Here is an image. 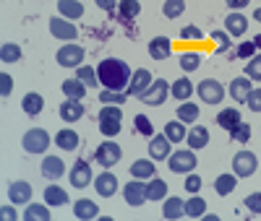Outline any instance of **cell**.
I'll use <instances>...</instances> for the list:
<instances>
[{
	"label": "cell",
	"mask_w": 261,
	"mask_h": 221,
	"mask_svg": "<svg viewBox=\"0 0 261 221\" xmlns=\"http://www.w3.org/2000/svg\"><path fill=\"white\" fill-rule=\"evenodd\" d=\"M97 76H99V86L102 88H110V91H128V83H130V68L128 62L120 57H105L97 65Z\"/></svg>",
	"instance_id": "1"
},
{
	"label": "cell",
	"mask_w": 261,
	"mask_h": 221,
	"mask_svg": "<svg viewBox=\"0 0 261 221\" xmlns=\"http://www.w3.org/2000/svg\"><path fill=\"white\" fill-rule=\"evenodd\" d=\"M196 164H199V159H196L193 148H178L167 156V169L175 172V174H188V172L196 169Z\"/></svg>",
	"instance_id": "2"
},
{
	"label": "cell",
	"mask_w": 261,
	"mask_h": 221,
	"mask_svg": "<svg viewBox=\"0 0 261 221\" xmlns=\"http://www.w3.org/2000/svg\"><path fill=\"white\" fill-rule=\"evenodd\" d=\"M21 148H24L27 153H45L50 148V133L42 130V128H32L24 133V138H21Z\"/></svg>",
	"instance_id": "3"
},
{
	"label": "cell",
	"mask_w": 261,
	"mask_h": 221,
	"mask_svg": "<svg viewBox=\"0 0 261 221\" xmlns=\"http://www.w3.org/2000/svg\"><path fill=\"white\" fill-rule=\"evenodd\" d=\"M120 159H123V148H120L113 138H107L105 143H99V146L94 148V162H97L99 167H105V169H113Z\"/></svg>",
	"instance_id": "4"
},
{
	"label": "cell",
	"mask_w": 261,
	"mask_h": 221,
	"mask_svg": "<svg viewBox=\"0 0 261 221\" xmlns=\"http://www.w3.org/2000/svg\"><path fill=\"white\" fill-rule=\"evenodd\" d=\"M196 91H199V99H201L204 104H212V107L222 104V99H225V86H222L220 81H214V78H204V81H199Z\"/></svg>",
	"instance_id": "5"
},
{
	"label": "cell",
	"mask_w": 261,
	"mask_h": 221,
	"mask_svg": "<svg viewBox=\"0 0 261 221\" xmlns=\"http://www.w3.org/2000/svg\"><path fill=\"white\" fill-rule=\"evenodd\" d=\"M170 97V83L165 78H157V81H151V86L146 88V91L139 97L146 107H162Z\"/></svg>",
	"instance_id": "6"
},
{
	"label": "cell",
	"mask_w": 261,
	"mask_h": 221,
	"mask_svg": "<svg viewBox=\"0 0 261 221\" xmlns=\"http://www.w3.org/2000/svg\"><path fill=\"white\" fill-rule=\"evenodd\" d=\"M258 167V156L253 151H238L235 156H232V172L238 174V180H246V177H251Z\"/></svg>",
	"instance_id": "7"
},
{
	"label": "cell",
	"mask_w": 261,
	"mask_h": 221,
	"mask_svg": "<svg viewBox=\"0 0 261 221\" xmlns=\"http://www.w3.org/2000/svg\"><path fill=\"white\" fill-rule=\"evenodd\" d=\"M84 47L81 44H63V47L58 50V55H55V60H58V65L60 68H79V65L84 62Z\"/></svg>",
	"instance_id": "8"
},
{
	"label": "cell",
	"mask_w": 261,
	"mask_h": 221,
	"mask_svg": "<svg viewBox=\"0 0 261 221\" xmlns=\"http://www.w3.org/2000/svg\"><path fill=\"white\" fill-rule=\"evenodd\" d=\"M50 34H53L55 39H60V42H76L79 29H76V24H73L71 18L55 16V18H50Z\"/></svg>",
	"instance_id": "9"
},
{
	"label": "cell",
	"mask_w": 261,
	"mask_h": 221,
	"mask_svg": "<svg viewBox=\"0 0 261 221\" xmlns=\"http://www.w3.org/2000/svg\"><path fill=\"white\" fill-rule=\"evenodd\" d=\"M123 198H125V203L130 206V208H139V206H144L149 198H146V182L144 180H130L125 187H123Z\"/></svg>",
	"instance_id": "10"
},
{
	"label": "cell",
	"mask_w": 261,
	"mask_h": 221,
	"mask_svg": "<svg viewBox=\"0 0 261 221\" xmlns=\"http://www.w3.org/2000/svg\"><path fill=\"white\" fill-rule=\"evenodd\" d=\"M170 138L165 136V133H160V136H151L149 138V159H154V162H167V156L172 153L170 148Z\"/></svg>",
	"instance_id": "11"
},
{
	"label": "cell",
	"mask_w": 261,
	"mask_h": 221,
	"mask_svg": "<svg viewBox=\"0 0 261 221\" xmlns=\"http://www.w3.org/2000/svg\"><path fill=\"white\" fill-rule=\"evenodd\" d=\"M32 185L29 182H24V180H16V182H11L8 185V201L13 203V206H27V203H32Z\"/></svg>",
	"instance_id": "12"
},
{
	"label": "cell",
	"mask_w": 261,
	"mask_h": 221,
	"mask_svg": "<svg viewBox=\"0 0 261 221\" xmlns=\"http://www.w3.org/2000/svg\"><path fill=\"white\" fill-rule=\"evenodd\" d=\"M68 180H71V185H73L76 190L89 187V182H92V167L86 164V162H76V164L71 167V172H68Z\"/></svg>",
	"instance_id": "13"
},
{
	"label": "cell",
	"mask_w": 261,
	"mask_h": 221,
	"mask_svg": "<svg viewBox=\"0 0 261 221\" xmlns=\"http://www.w3.org/2000/svg\"><path fill=\"white\" fill-rule=\"evenodd\" d=\"M151 81H154V78H151V73L146 71V68H139L134 76H130V83H128V97H141L144 91H146V88L151 86Z\"/></svg>",
	"instance_id": "14"
},
{
	"label": "cell",
	"mask_w": 261,
	"mask_h": 221,
	"mask_svg": "<svg viewBox=\"0 0 261 221\" xmlns=\"http://www.w3.org/2000/svg\"><path fill=\"white\" fill-rule=\"evenodd\" d=\"M251 88H253V81L248 78V76H238V78H232L230 81V97L238 102V104H246V99H248V94H251Z\"/></svg>",
	"instance_id": "15"
},
{
	"label": "cell",
	"mask_w": 261,
	"mask_h": 221,
	"mask_svg": "<svg viewBox=\"0 0 261 221\" xmlns=\"http://www.w3.org/2000/svg\"><path fill=\"white\" fill-rule=\"evenodd\" d=\"M60 120L63 122H68V125H73V122H79L81 117H84V104H81V99H65L63 104H60Z\"/></svg>",
	"instance_id": "16"
},
{
	"label": "cell",
	"mask_w": 261,
	"mask_h": 221,
	"mask_svg": "<svg viewBox=\"0 0 261 221\" xmlns=\"http://www.w3.org/2000/svg\"><path fill=\"white\" fill-rule=\"evenodd\" d=\"M225 31H227L230 37L246 34V31H248V18H246L241 11H230V13L225 16Z\"/></svg>",
	"instance_id": "17"
},
{
	"label": "cell",
	"mask_w": 261,
	"mask_h": 221,
	"mask_svg": "<svg viewBox=\"0 0 261 221\" xmlns=\"http://www.w3.org/2000/svg\"><path fill=\"white\" fill-rule=\"evenodd\" d=\"M94 190H97V195H102V198H113L115 190H118V177H115L113 172L97 174V177H94Z\"/></svg>",
	"instance_id": "18"
},
{
	"label": "cell",
	"mask_w": 261,
	"mask_h": 221,
	"mask_svg": "<svg viewBox=\"0 0 261 221\" xmlns=\"http://www.w3.org/2000/svg\"><path fill=\"white\" fill-rule=\"evenodd\" d=\"M65 174V162L60 156H45L42 159V177L45 180H60V177Z\"/></svg>",
	"instance_id": "19"
},
{
	"label": "cell",
	"mask_w": 261,
	"mask_h": 221,
	"mask_svg": "<svg viewBox=\"0 0 261 221\" xmlns=\"http://www.w3.org/2000/svg\"><path fill=\"white\" fill-rule=\"evenodd\" d=\"M73 216L79 221H92L99 216V206L94 201H89V198H79V201L73 203Z\"/></svg>",
	"instance_id": "20"
},
{
	"label": "cell",
	"mask_w": 261,
	"mask_h": 221,
	"mask_svg": "<svg viewBox=\"0 0 261 221\" xmlns=\"http://www.w3.org/2000/svg\"><path fill=\"white\" fill-rule=\"evenodd\" d=\"M130 177H136V180H151V177L157 174V164H154V159H136L134 164H130Z\"/></svg>",
	"instance_id": "21"
},
{
	"label": "cell",
	"mask_w": 261,
	"mask_h": 221,
	"mask_svg": "<svg viewBox=\"0 0 261 221\" xmlns=\"http://www.w3.org/2000/svg\"><path fill=\"white\" fill-rule=\"evenodd\" d=\"M183 216H186V201H180V198H165L162 201V218L178 221Z\"/></svg>",
	"instance_id": "22"
},
{
	"label": "cell",
	"mask_w": 261,
	"mask_h": 221,
	"mask_svg": "<svg viewBox=\"0 0 261 221\" xmlns=\"http://www.w3.org/2000/svg\"><path fill=\"white\" fill-rule=\"evenodd\" d=\"M243 122V117H241V109L238 107H225V109H220L217 112V125H220L222 130H232L235 125H241Z\"/></svg>",
	"instance_id": "23"
},
{
	"label": "cell",
	"mask_w": 261,
	"mask_h": 221,
	"mask_svg": "<svg viewBox=\"0 0 261 221\" xmlns=\"http://www.w3.org/2000/svg\"><path fill=\"white\" fill-rule=\"evenodd\" d=\"M172 55V42L167 37H154L149 42V57L151 60H167Z\"/></svg>",
	"instance_id": "24"
},
{
	"label": "cell",
	"mask_w": 261,
	"mask_h": 221,
	"mask_svg": "<svg viewBox=\"0 0 261 221\" xmlns=\"http://www.w3.org/2000/svg\"><path fill=\"white\" fill-rule=\"evenodd\" d=\"M55 146L63 151H76L79 148V133L73 128H60L55 133Z\"/></svg>",
	"instance_id": "25"
},
{
	"label": "cell",
	"mask_w": 261,
	"mask_h": 221,
	"mask_svg": "<svg viewBox=\"0 0 261 221\" xmlns=\"http://www.w3.org/2000/svg\"><path fill=\"white\" fill-rule=\"evenodd\" d=\"M196 94V83L188 78H178L175 83H170V97H175V102H188Z\"/></svg>",
	"instance_id": "26"
},
{
	"label": "cell",
	"mask_w": 261,
	"mask_h": 221,
	"mask_svg": "<svg viewBox=\"0 0 261 221\" xmlns=\"http://www.w3.org/2000/svg\"><path fill=\"white\" fill-rule=\"evenodd\" d=\"M186 143H188V148H193V151L206 148V143H209V130H206L204 125L191 128V130H188V136H186Z\"/></svg>",
	"instance_id": "27"
},
{
	"label": "cell",
	"mask_w": 261,
	"mask_h": 221,
	"mask_svg": "<svg viewBox=\"0 0 261 221\" xmlns=\"http://www.w3.org/2000/svg\"><path fill=\"white\" fill-rule=\"evenodd\" d=\"M58 16L79 21L84 16V3L81 0H58Z\"/></svg>",
	"instance_id": "28"
},
{
	"label": "cell",
	"mask_w": 261,
	"mask_h": 221,
	"mask_svg": "<svg viewBox=\"0 0 261 221\" xmlns=\"http://www.w3.org/2000/svg\"><path fill=\"white\" fill-rule=\"evenodd\" d=\"M42 107H45V97L37 94V91H29V94H24V99H21V109H24L29 117H37L42 112Z\"/></svg>",
	"instance_id": "29"
},
{
	"label": "cell",
	"mask_w": 261,
	"mask_h": 221,
	"mask_svg": "<svg viewBox=\"0 0 261 221\" xmlns=\"http://www.w3.org/2000/svg\"><path fill=\"white\" fill-rule=\"evenodd\" d=\"M146 198H149V201H165V198H167V182L162 180V177H151V180H146Z\"/></svg>",
	"instance_id": "30"
},
{
	"label": "cell",
	"mask_w": 261,
	"mask_h": 221,
	"mask_svg": "<svg viewBox=\"0 0 261 221\" xmlns=\"http://www.w3.org/2000/svg\"><path fill=\"white\" fill-rule=\"evenodd\" d=\"M165 136L170 138V143L172 146H178V143H183L186 141V136H188V128H186V122H180V120H170L167 125H165Z\"/></svg>",
	"instance_id": "31"
},
{
	"label": "cell",
	"mask_w": 261,
	"mask_h": 221,
	"mask_svg": "<svg viewBox=\"0 0 261 221\" xmlns=\"http://www.w3.org/2000/svg\"><path fill=\"white\" fill-rule=\"evenodd\" d=\"M45 203L50 208H58V206H68V193H65L60 185H47L45 187Z\"/></svg>",
	"instance_id": "32"
},
{
	"label": "cell",
	"mask_w": 261,
	"mask_h": 221,
	"mask_svg": "<svg viewBox=\"0 0 261 221\" xmlns=\"http://www.w3.org/2000/svg\"><path fill=\"white\" fill-rule=\"evenodd\" d=\"M21 218H27V221H50L53 213H50L47 203H27V211L21 213Z\"/></svg>",
	"instance_id": "33"
},
{
	"label": "cell",
	"mask_w": 261,
	"mask_h": 221,
	"mask_svg": "<svg viewBox=\"0 0 261 221\" xmlns=\"http://www.w3.org/2000/svg\"><path fill=\"white\" fill-rule=\"evenodd\" d=\"M199 115H201V107H199V104L180 102V107H178V120H180V122L196 125V122H199Z\"/></svg>",
	"instance_id": "34"
},
{
	"label": "cell",
	"mask_w": 261,
	"mask_h": 221,
	"mask_svg": "<svg viewBox=\"0 0 261 221\" xmlns=\"http://www.w3.org/2000/svg\"><path fill=\"white\" fill-rule=\"evenodd\" d=\"M141 13V3L139 0H120L118 3V21H134L136 16Z\"/></svg>",
	"instance_id": "35"
},
{
	"label": "cell",
	"mask_w": 261,
	"mask_h": 221,
	"mask_svg": "<svg viewBox=\"0 0 261 221\" xmlns=\"http://www.w3.org/2000/svg\"><path fill=\"white\" fill-rule=\"evenodd\" d=\"M235 187H238V174H235V172H225V174H220V177L214 180L217 195H230Z\"/></svg>",
	"instance_id": "36"
},
{
	"label": "cell",
	"mask_w": 261,
	"mask_h": 221,
	"mask_svg": "<svg viewBox=\"0 0 261 221\" xmlns=\"http://www.w3.org/2000/svg\"><path fill=\"white\" fill-rule=\"evenodd\" d=\"M60 88H63L65 99H84V97H86V91H89V88H86L79 78H65Z\"/></svg>",
	"instance_id": "37"
},
{
	"label": "cell",
	"mask_w": 261,
	"mask_h": 221,
	"mask_svg": "<svg viewBox=\"0 0 261 221\" xmlns=\"http://www.w3.org/2000/svg\"><path fill=\"white\" fill-rule=\"evenodd\" d=\"M206 213V201L199 195V193H193L188 201H186V216H191V218H201Z\"/></svg>",
	"instance_id": "38"
},
{
	"label": "cell",
	"mask_w": 261,
	"mask_h": 221,
	"mask_svg": "<svg viewBox=\"0 0 261 221\" xmlns=\"http://www.w3.org/2000/svg\"><path fill=\"white\" fill-rule=\"evenodd\" d=\"M21 60V47L16 42H3L0 44V62L3 65H13Z\"/></svg>",
	"instance_id": "39"
},
{
	"label": "cell",
	"mask_w": 261,
	"mask_h": 221,
	"mask_svg": "<svg viewBox=\"0 0 261 221\" xmlns=\"http://www.w3.org/2000/svg\"><path fill=\"white\" fill-rule=\"evenodd\" d=\"M201 62H204V55L201 52H180V57H178V65H180L186 73H193Z\"/></svg>",
	"instance_id": "40"
},
{
	"label": "cell",
	"mask_w": 261,
	"mask_h": 221,
	"mask_svg": "<svg viewBox=\"0 0 261 221\" xmlns=\"http://www.w3.org/2000/svg\"><path fill=\"white\" fill-rule=\"evenodd\" d=\"M76 78L86 86V88H97L99 86V76L94 68H89V65H79L76 68Z\"/></svg>",
	"instance_id": "41"
},
{
	"label": "cell",
	"mask_w": 261,
	"mask_h": 221,
	"mask_svg": "<svg viewBox=\"0 0 261 221\" xmlns=\"http://www.w3.org/2000/svg\"><path fill=\"white\" fill-rule=\"evenodd\" d=\"M162 13H165V18H170V21L180 18V16L186 13V0H165V3H162Z\"/></svg>",
	"instance_id": "42"
},
{
	"label": "cell",
	"mask_w": 261,
	"mask_h": 221,
	"mask_svg": "<svg viewBox=\"0 0 261 221\" xmlns=\"http://www.w3.org/2000/svg\"><path fill=\"white\" fill-rule=\"evenodd\" d=\"M125 99H128V94L125 91H110V88H102L99 91V102L102 104H125Z\"/></svg>",
	"instance_id": "43"
},
{
	"label": "cell",
	"mask_w": 261,
	"mask_h": 221,
	"mask_svg": "<svg viewBox=\"0 0 261 221\" xmlns=\"http://www.w3.org/2000/svg\"><path fill=\"white\" fill-rule=\"evenodd\" d=\"M97 120H120V122H123V109H120V104H105L99 112H97Z\"/></svg>",
	"instance_id": "44"
},
{
	"label": "cell",
	"mask_w": 261,
	"mask_h": 221,
	"mask_svg": "<svg viewBox=\"0 0 261 221\" xmlns=\"http://www.w3.org/2000/svg\"><path fill=\"white\" fill-rule=\"evenodd\" d=\"M134 130L139 133V136H146V138L154 136V128H151V120L146 115H136L134 117Z\"/></svg>",
	"instance_id": "45"
},
{
	"label": "cell",
	"mask_w": 261,
	"mask_h": 221,
	"mask_svg": "<svg viewBox=\"0 0 261 221\" xmlns=\"http://www.w3.org/2000/svg\"><path fill=\"white\" fill-rule=\"evenodd\" d=\"M248 138H251V125L248 122H241L230 130V141H235V143H248Z\"/></svg>",
	"instance_id": "46"
},
{
	"label": "cell",
	"mask_w": 261,
	"mask_h": 221,
	"mask_svg": "<svg viewBox=\"0 0 261 221\" xmlns=\"http://www.w3.org/2000/svg\"><path fill=\"white\" fill-rule=\"evenodd\" d=\"M246 76L253 81V83H261V55H253L246 65Z\"/></svg>",
	"instance_id": "47"
},
{
	"label": "cell",
	"mask_w": 261,
	"mask_h": 221,
	"mask_svg": "<svg viewBox=\"0 0 261 221\" xmlns=\"http://www.w3.org/2000/svg\"><path fill=\"white\" fill-rule=\"evenodd\" d=\"M99 122V133L105 138H115L120 133V120H97Z\"/></svg>",
	"instance_id": "48"
},
{
	"label": "cell",
	"mask_w": 261,
	"mask_h": 221,
	"mask_svg": "<svg viewBox=\"0 0 261 221\" xmlns=\"http://www.w3.org/2000/svg\"><path fill=\"white\" fill-rule=\"evenodd\" d=\"M183 42H201L204 39V31L196 26V24H188V26H183L180 29V34H178Z\"/></svg>",
	"instance_id": "49"
},
{
	"label": "cell",
	"mask_w": 261,
	"mask_h": 221,
	"mask_svg": "<svg viewBox=\"0 0 261 221\" xmlns=\"http://www.w3.org/2000/svg\"><path fill=\"white\" fill-rule=\"evenodd\" d=\"M209 37H212V42L217 44V52H227V50H230V34H227V31L214 29Z\"/></svg>",
	"instance_id": "50"
},
{
	"label": "cell",
	"mask_w": 261,
	"mask_h": 221,
	"mask_svg": "<svg viewBox=\"0 0 261 221\" xmlns=\"http://www.w3.org/2000/svg\"><path fill=\"white\" fill-rule=\"evenodd\" d=\"M256 52H258V50H256L253 39H248V42H241V44L235 47V57H241V60H251Z\"/></svg>",
	"instance_id": "51"
},
{
	"label": "cell",
	"mask_w": 261,
	"mask_h": 221,
	"mask_svg": "<svg viewBox=\"0 0 261 221\" xmlns=\"http://www.w3.org/2000/svg\"><path fill=\"white\" fill-rule=\"evenodd\" d=\"M201 185H204V182H201V177L196 174V172H188V174H186V182H183V190H186L188 195H193V193H199V190H201Z\"/></svg>",
	"instance_id": "52"
},
{
	"label": "cell",
	"mask_w": 261,
	"mask_h": 221,
	"mask_svg": "<svg viewBox=\"0 0 261 221\" xmlns=\"http://www.w3.org/2000/svg\"><path fill=\"white\" fill-rule=\"evenodd\" d=\"M246 107L251 109V112H261V86H253L251 88V94H248V99H246Z\"/></svg>",
	"instance_id": "53"
},
{
	"label": "cell",
	"mask_w": 261,
	"mask_h": 221,
	"mask_svg": "<svg viewBox=\"0 0 261 221\" xmlns=\"http://www.w3.org/2000/svg\"><path fill=\"white\" fill-rule=\"evenodd\" d=\"M243 206H246V208H248L253 216H261V190H258V193H251V195H246Z\"/></svg>",
	"instance_id": "54"
},
{
	"label": "cell",
	"mask_w": 261,
	"mask_h": 221,
	"mask_svg": "<svg viewBox=\"0 0 261 221\" xmlns=\"http://www.w3.org/2000/svg\"><path fill=\"white\" fill-rule=\"evenodd\" d=\"M13 91V78L8 73H0V97H11Z\"/></svg>",
	"instance_id": "55"
},
{
	"label": "cell",
	"mask_w": 261,
	"mask_h": 221,
	"mask_svg": "<svg viewBox=\"0 0 261 221\" xmlns=\"http://www.w3.org/2000/svg\"><path fill=\"white\" fill-rule=\"evenodd\" d=\"M0 218H3V221H16V218H18V213H16L13 203H8V206L0 208Z\"/></svg>",
	"instance_id": "56"
},
{
	"label": "cell",
	"mask_w": 261,
	"mask_h": 221,
	"mask_svg": "<svg viewBox=\"0 0 261 221\" xmlns=\"http://www.w3.org/2000/svg\"><path fill=\"white\" fill-rule=\"evenodd\" d=\"M94 3H97V6L102 8V11H115L120 0H94Z\"/></svg>",
	"instance_id": "57"
},
{
	"label": "cell",
	"mask_w": 261,
	"mask_h": 221,
	"mask_svg": "<svg viewBox=\"0 0 261 221\" xmlns=\"http://www.w3.org/2000/svg\"><path fill=\"white\" fill-rule=\"evenodd\" d=\"M225 3L230 6V11H243V8L251 3V0H225Z\"/></svg>",
	"instance_id": "58"
},
{
	"label": "cell",
	"mask_w": 261,
	"mask_h": 221,
	"mask_svg": "<svg viewBox=\"0 0 261 221\" xmlns=\"http://www.w3.org/2000/svg\"><path fill=\"white\" fill-rule=\"evenodd\" d=\"M253 44H256V50H261V34H256V37H253Z\"/></svg>",
	"instance_id": "59"
},
{
	"label": "cell",
	"mask_w": 261,
	"mask_h": 221,
	"mask_svg": "<svg viewBox=\"0 0 261 221\" xmlns=\"http://www.w3.org/2000/svg\"><path fill=\"white\" fill-rule=\"evenodd\" d=\"M253 18H256V21H258V24H261V6H258V8L253 11Z\"/></svg>",
	"instance_id": "60"
}]
</instances>
